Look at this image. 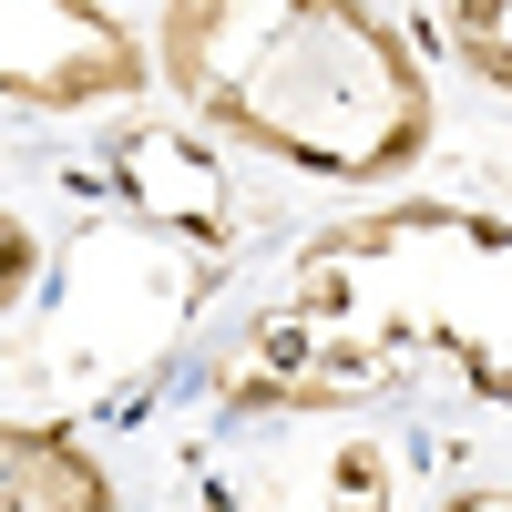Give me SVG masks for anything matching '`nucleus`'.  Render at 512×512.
<instances>
[{"label": "nucleus", "mask_w": 512, "mask_h": 512, "mask_svg": "<svg viewBox=\"0 0 512 512\" xmlns=\"http://www.w3.org/2000/svg\"><path fill=\"white\" fill-rule=\"evenodd\" d=\"M164 82L287 175L379 185L431 144V72L379 0H164Z\"/></svg>", "instance_id": "nucleus-2"}, {"label": "nucleus", "mask_w": 512, "mask_h": 512, "mask_svg": "<svg viewBox=\"0 0 512 512\" xmlns=\"http://www.w3.org/2000/svg\"><path fill=\"white\" fill-rule=\"evenodd\" d=\"M420 359L461 369L512 410V226L472 205H369L308 236L267 297L236 400L246 410H349Z\"/></svg>", "instance_id": "nucleus-1"}, {"label": "nucleus", "mask_w": 512, "mask_h": 512, "mask_svg": "<svg viewBox=\"0 0 512 512\" xmlns=\"http://www.w3.org/2000/svg\"><path fill=\"white\" fill-rule=\"evenodd\" d=\"M297 512H390V472H379V451H328V461H318V492H297Z\"/></svg>", "instance_id": "nucleus-7"}, {"label": "nucleus", "mask_w": 512, "mask_h": 512, "mask_svg": "<svg viewBox=\"0 0 512 512\" xmlns=\"http://www.w3.org/2000/svg\"><path fill=\"white\" fill-rule=\"evenodd\" d=\"M441 512H512V492H492V482H482V492H451Z\"/></svg>", "instance_id": "nucleus-8"}, {"label": "nucleus", "mask_w": 512, "mask_h": 512, "mask_svg": "<svg viewBox=\"0 0 512 512\" xmlns=\"http://www.w3.org/2000/svg\"><path fill=\"white\" fill-rule=\"evenodd\" d=\"M0 93L21 113H93L144 93V41L93 0H0Z\"/></svg>", "instance_id": "nucleus-3"}, {"label": "nucleus", "mask_w": 512, "mask_h": 512, "mask_svg": "<svg viewBox=\"0 0 512 512\" xmlns=\"http://www.w3.org/2000/svg\"><path fill=\"white\" fill-rule=\"evenodd\" d=\"M441 41H451V62L492 82V93H512V0H451L441 11Z\"/></svg>", "instance_id": "nucleus-6"}, {"label": "nucleus", "mask_w": 512, "mask_h": 512, "mask_svg": "<svg viewBox=\"0 0 512 512\" xmlns=\"http://www.w3.org/2000/svg\"><path fill=\"white\" fill-rule=\"evenodd\" d=\"M0 461H11V512H113V472L72 420H11Z\"/></svg>", "instance_id": "nucleus-5"}, {"label": "nucleus", "mask_w": 512, "mask_h": 512, "mask_svg": "<svg viewBox=\"0 0 512 512\" xmlns=\"http://www.w3.org/2000/svg\"><path fill=\"white\" fill-rule=\"evenodd\" d=\"M103 175L134 195L154 226H175V236H216L226 226V164H216V144L175 134V123H123Z\"/></svg>", "instance_id": "nucleus-4"}]
</instances>
